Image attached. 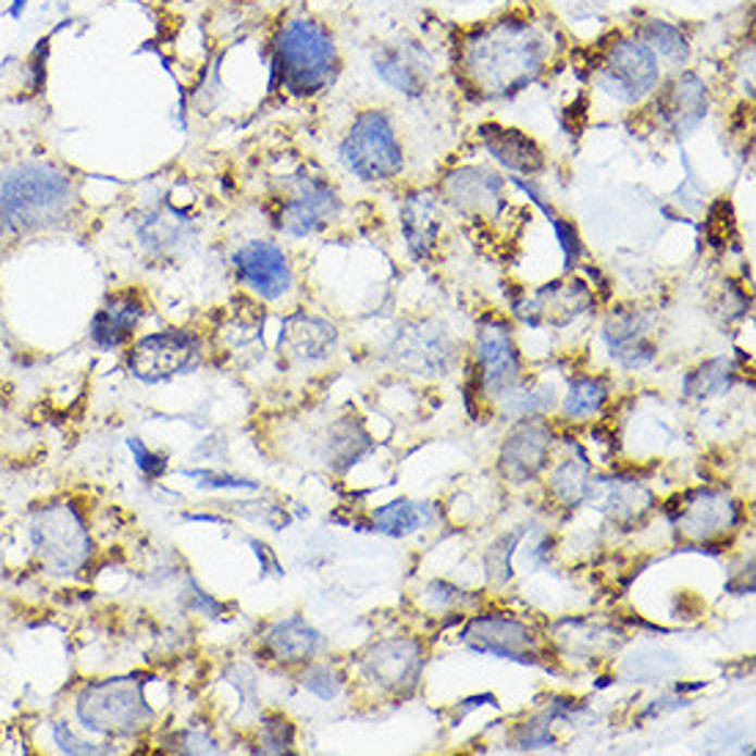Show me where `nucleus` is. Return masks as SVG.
I'll use <instances>...</instances> for the list:
<instances>
[{
	"label": "nucleus",
	"instance_id": "obj_1",
	"mask_svg": "<svg viewBox=\"0 0 756 756\" xmlns=\"http://www.w3.org/2000/svg\"><path fill=\"white\" fill-rule=\"evenodd\" d=\"M553 53L556 45L547 25L500 17L462 36L460 77L482 99L515 97L545 75Z\"/></svg>",
	"mask_w": 756,
	"mask_h": 756
},
{
	"label": "nucleus",
	"instance_id": "obj_2",
	"mask_svg": "<svg viewBox=\"0 0 756 756\" xmlns=\"http://www.w3.org/2000/svg\"><path fill=\"white\" fill-rule=\"evenodd\" d=\"M77 207V187L53 163H17L0 171V221L14 234L61 226Z\"/></svg>",
	"mask_w": 756,
	"mask_h": 756
},
{
	"label": "nucleus",
	"instance_id": "obj_3",
	"mask_svg": "<svg viewBox=\"0 0 756 756\" xmlns=\"http://www.w3.org/2000/svg\"><path fill=\"white\" fill-rule=\"evenodd\" d=\"M338 70V47L325 25L309 17H295L275 30L270 59L273 86H281L292 97H317L333 86Z\"/></svg>",
	"mask_w": 756,
	"mask_h": 756
},
{
	"label": "nucleus",
	"instance_id": "obj_4",
	"mask_svg": "<svg viewBox=\"0 0 756 756\" xmlns=\"http://www.w3.org/2000/svg\"><path fill=\"white\" fill-rule=\"evenodd\" d=\"M144 677H111L94 680L75 696V716L80 727L102 738H133L154 721V707L146 702Z\"/></svg>",
	"mask_w": 756,
	"mask_h": 756
},
{
	"label": "nucleus",
	"instance_id": "obj_5",
	"mask_svg": "<svg viewBox=\"0 0 756 756\" xmlns=\"http://www.w3.org/2000/svg\"><path fill=\"white\" fill-rule=\"evenodd\" d=\"M30 545L50 575H77L94 556L88 520L72 500L45 504L30 515Z\"/></svg>",
	"mask_w": 756,
	"mask_h": 756
},
{
	"label": "nucleus",
	"instance_id": "obj_6",
	"mask_svg": "<svg viewBox=\"0 0 756 756\" xmlns=\"http://www.w3.org/2000/svg\"><path fill=\"white\" fill-rule=\"evenodd\" d=\"M594 88L619 106H641L664 83V66L658 55L633 34L617 36L611 45L603 47L599 59L592 66Z\"/></svg>",
	"mask_w": 756,
	"mask_h": 756
},
{
	"label": "nucleus",
	"instance_id": "obj_7",
	"mask_svg": "<svg viewBox=\"0 0 756 756\" xmlns=\"http://www.w3.org/2000/svg\"><path fill=\"white\" fill-rule=\"evenodd\" d=\"M338 158L347 165V171H352L363 182H385L399 176L405 154H401L399 135L388 113L377 108L358 113L338 146Z\"/></svg>",
	"mask_w": 756,
	"mask_h": 756
},
{
	"label": "nucleus",
	"instance_id": "obj_8",
	"mask_svg": "<svg viewBox=\"0 0 756 756\" xmlns=\"http://www.w3.org/2000/svg\"><path fill=\"white\" fill-rule=\"evenodd\" d=\"M205 361V344L193 331H160L138 338L127 356V367L140 383H165L193 372Z\"/></svg>",
	"mask_w": 756,
	"mask_h": 756
},
{
	"label": "nucleus",
	"instance_id": "obj_9",
	"mask_svg": "<svg viewBox=\"0 0 756 756\" xmlns=\"http://www.w3.org/2000/svg\"><path fill=\"white\" fill-rule=\"evenodd\" d=\"M462 644L482 655H495L515 664H540V639L529 630V624L518 622L504 614H487L468 622L462 630Z\"/></svg>",
	"mask_w": 756,
	"mask_h": 756
},
{
	"label": "nucleus",
	"instance_id": "obj_10",
	"mask_svg": "<svg viewBox=\"0 0 756 756\" xmlns=\"http://www.w3.org/2000/svg\"><path fill=\"white\" fill-rule=\"evenodd\" d=\"M234 270L245 289L262 300H281L292 289V264L284 248L268 239H253L234 253Z\"/></svg>",
	"mask_w": 756,
	"mask_h": 756
},
{
	"label": "nucleus",
	"instance_id": "obj_11",
	"mask_svg": "<svg viewBox=\"0 0 756 756\" xmlns=\"http://www.w3.org/2000/svg\"><path fill=\"white\" fill-rule=\"evenodd\" d=\"M338 212H342V201L325 179L311 174L300 176L295 196L286 198L281 207V232L289 237H309L320 232L325 223L336 221Z\"/></svg>",
	"mask_w": 756,
	"mask_h": 756
},
{
	"label": "nucleus",
	"instance_id": "obj_12",
	"mask_svg": "<svg viewBox=\"0 0 756 756\" xmlns=\"http://www.w3.org/2000/svg\"><path fill=\"white\" fill-rule=\"evenodd\" d=\"M592 302L594 297L583 281H556L536 289L525 300L515 302V314L531 327H565L578 320Z\"/></svg>",
	"mask_w": 756,
	"mask_h": 756
},
{
	"label": "nucleus",
	"instance_id": "obj_13",
	"mask_svg": "<svg viewBox=\"0 0 756 756\" xmlns=\"http://www.w3.org/2000/svg\"><path fill=\"white\" fill-rule=\"evenodd\" d=\"M658 88L660 94L652 111L669 133L685 135L704 122L707 108H710V91L696 72H677Z\"/></svg>",
	"mask_w": 756,
	"mask_h": 756
},
{
	"label": "nucleus",
	"instance_id": "obj_14",
	"mask_svg": "<svg viewBox=\"0 0 756 756\" xmlns=\"http://www.w3.org/2000/svg\"><path fill=\"white\" fill-rule=\"evenodd\" d=\"M476 361L482 388H487L489 394H500L523 380V363H520V352L507 322H484L476 342Z\"/></svg>",
	"mask_w": 756,
	"mask_h": 756
},
{
	"label": "nucleus",
	"instance_id": "obj_15",
	"mask_svg": "<svg viewBox=\"0 0 756 756\" xmlns=\"http://www.w3.org/2000/svg\"><path fill=\"white\" fill-rule=\"evenodd\" d=\"M677 529L685 536L698 542H710L716 536L729 534L740 520V507L727 493H712V489H696L685 495L677 515H671Z\"/></svg>",
	"mask_w": 756,
	"mask_h": 756
},
{
	"label": "nucleus",
	"instance_id": "obj_16",
	"mask_svg": "<svg viewBox=\"0 0 756 756\" xmlns=\"http://www.w3.org/2000/svg\"><path fill=\"white\" fill-rule=\"evenodd\" d=\"M372 70L394 91L419 97L432 77V59L416 41H391L377 47V53L372 55Z\"/></svg>",
	"mask_w": 756,
	"mask_h": 756
},
{
	"label": "nucleus",
	"instance_id": "obj_17",
	"mask_svg": "<svg viewBox=\"0 0 756 756\" xmlns=\"http://www.w3.org/2000/svg\"><path fill=\"white\" fill-rule=\"evenodd\" d=\"M443 196L460 215L489 218L504 207V179L495 171L468 165L446 176Z\"/></svg>",
	"mask_w": 756,
	"mask_h": 756
},
{
	"label": "nucleus",
	"instance_id": "obj_18",
	"mask_svg": "<svg viewBox=\"0 0 756 756\" xmlns=\"http://www.w3.org/2000/svg\"><path fill=\"white\" fill-rule=\"evenodd\" d=\"M603 338L614 361L624 369H644L658 356L652 342V320L639 309L614 311L605 322Z\"/></svg>",
	"mask_w": 756,
	"mask_h": 756
},
{
	"label": "nucleus",
	"instance_id": "obj_19",
	"mask_svg": "<svg viewBox=\"0 0 756 756\" xmlns=\"http://www.w3.org/2000/svg\"><path fill=\"white\" fill-rule=\"evenodd\" d=\"M424 652L410 639H388L374 644L363 658V669L388 691H410L419 682Z\"/></svg>",
	"mask_w": 756,
	"mask_h": 756
},
{
	"label": "nucleus",
	"instance_id": "obj_20",
	"mask_svg": "<svg viewBox=\"0 0 756 756\" xmlns=\"http://www.w3.org/2000/svg\"><path fill=\"white\" fill-rule=\"evenodd\" d=\"M550 446L553 435L542 421L520 424L518 430L507 437L504 448H500V468H504V476L518 484L540 476L547 466V457H550Z\"/></svg>",
	"mask_w": 756,
	"mask_h": 756
},
{
	"label": "nucleus",
	"instance_id": "obj_21",
	"mask_svg": "<svg viewBox=\"0 0 756 756\" xmlns=\"http://www.w3.org/2000/svg\"><path fill=\"white\" fill-rule=\"evenodd\" d=\"M451 358V342L437 327L426 331L424 325H419L413 331H401L394 342V361L416 377L419 374L421 377H435V374L446 372Z\"/></svg>",
	"mask_w": 756,
	"mask_h": 756
},
{
	"label": "nucleus",
	"instance_id": "obj_22",
	"mask_svg": "<svg viewBox=\"0 0 756 756\" xmlns=\"http://www.w3.org/2000/svg\"><path fill=\"white\" fill-rule=\"evenodd\" d=\"M140 320H144V300H140L138 292H116L94 314L91 325H88V336H91L94 347L119 349L135 336Z\"/></svg>",
	"mask_w": 756,
	"mask_h": 756
},
{
	"label": "nucleus",
	"instance_id": "obj_23",
	"mask_svg": "<svg viewBox=\"0 0 756 756\" xmlns=\"http://www.w3.org/2000/svg\"><path fill=\"white\" fill-rule=\"evenodd\" d=\"M479 140H482L484 151H489V158L498 160L504 169L515 171V174L529 176L545 169V151L523 129L487 122L479 127Z\"/></svg>",
	"mask_w": 756,
	"mask_h": 756
},
{
	"label": "nucleus",
	"instance_id": "obj_24",
	"mask_svg": "<svg viewBox=\"0 0 756 756\" xmlns=\"http://www.w3.org/2000/svg\"><path fill=\"white\" fill-rule=\"evenodd\" d=\"M262 646L278 664H306L325 649V639L306 619L289 617L264 630Z\"/></svg>",
	"mask_w": 756,
	"mask_h": 756
},
{
	"label": "nucleus",
	"instance_id": "obj_25",
	"mask_svg": "<svg viewBox=\"0 0 756 756\" xmlns=\"http://www.w3.org/2000/svg\"><path fill=\"white\" fill-rule=\"evenodd\" d=\"M336 327L331 322L320 320V317L295 314L284 322V333H281V349L284 356L295 358L302 363L325 361L336 349Z\"/></svg>",
	"mask_w": 756,
	"mask_h": 756
},
{
	"label": "nucleus",
	"instance_id": "obj_26",
	"mask_svg": "<svg viewBox=\"0 0 756 756\" xmlns=\"http://www.w3.org/2000/svg\"><path fill=\"white\" fill-rule=\"evenodd\" d=\"M443 228L441 201L435 193H416L401 207V232L416 259H426L435 250Z\"/></svg>",
	"mask_w": 756,
	"mask_h": 756
},
{
	"label": "nucleus",
	"instance_id": "obj_27",
	"mask_svg": "<svg viewBox=\"0 0 756 756\" xmlns=\"http://www.w3.org/2000/svg\"><path fill=\"white\" fill-rule=\"evenodd\" d=\"M592 493H603V498H599V495H594V498L599 500V509L619 525L639 523L652 509V493L635 482H605V479H594Z\"/></svg>",
	"mask_w": 756,
	"mask_h": 756
},
{
	"label": "nucleus",
	"instance_id": "obj_28",
	"mask_svg": "<svg viewBox=\"0 0 756 756\" xmlns=\"http://www.w3.org/2000/svg\"><path fill=\"white\" fill-rule=\"evenodd\" d=\"M635 39L644 41L652 53L658 55L660 66H671V70H682L691 59V41H687L685 30L680 25L669 23V20L652 17L641 20L633 30Z\"/></svg>",
	"mask_w": 756,
	"mask_h": 756
},
{
	"label": "nucleus",
	"instance_id": "obj_29",
	"mask_svg": "<svg viewBox=\"0 0 756 756\" xmlns=\"http://www.w3.org/2000/svg\"><path fill=\"white\" fill-rule=\"evenodd\" d=\"M190 232H193L190 221L182 218L179 212L174 210L151 212V215L138 226L140 243H144L149 250H154V253L174 250L176 245H182L187 237H190Z\"/></svg>",
	"mask_w": 756,
	"mask_h": 756
},
{
	"label": "nucleus",
	"instance_id": "obj_30",
	"mask_svg": "<svg viewBox=\"0 0 756 756\" xmlns=\"http://www.w3.org/2000/svg\"><path fill=\"white\" fill-rule=\"evenodd\" d=\"M500 410L512 419H536V416L547 413L553 408V388L547 385H525L523 380L500 394H495Z\"/></svg>",
	"mask_w": 756,
	"mask_h": 756
},
{
	"label": "nucleus",
	"instance_id": "obj_31",
	"mask_svg": "<svg viewBox=\"0 0 756 756\" xmlns=\"http://www.w3.org/2000/svg\"><path fill=\"white\" fill-rule=\"evenodd\" d=\"M512 185L520 187V190H523L525 196H529L531 201H534V205L540 207L542 212H545V218H547V221H550L553 232H556V237H559L561 250H565V268L567 270L575 268L578 259H581V253H583V245H581V237H578L575 226H572V223L567 221V218H561L559 212H556L550 205H547L545 196H542L540 187H536V185H531V182L520 179V176H512Z\"/></svg>",
	"mask_w": 756,
	"mask_h": 756
},
{
	"label": "nucleus",
	"instance_id": "obj_32",
	"mask_svg": "<svg viewBox=\"0 0 756 756\" xmlns=\"http://www.w3.org/2000/svg\"><path fill=\"white\" fill-rule=\"evenodd\" d=\"M592 484L594 479L586 457H581V460H567L565 466L556 468V473H553L550 479V487L553 493H556V498H561L565 504H570V507H575V504L588 498Z\"/></svg>",
	"mask_w": 756,
	"mask_h": 756
},
{
	"label": "nucleus",
	"instance_id": "obj_33",
	"mask_svg": "<svg viewBox=\"0 0 756 756\" xmlns=\"http://www.w3.org/2000/svg\"><path fill=\"white\" fill-rule=\"evenodd\" d=\"M424 523V507H419L413 500H394L372 515V525L385 536H408Z\"/></svg>",
	"mask_w": 756,
	"mask_h": 756
},
{
	"label": "nucleus",
	"instance_id": "obj_34",
	"mask_svg": "<svg viewBox=\"0 0 756 756\" xmlns=\"http://www.w3.org/2000/svg\"><path fill=\"white\" fill-rule=\"evenodd\" d=\"M734 380V363L729 358H716V361L704 363L696 372L687 374L685 380V396L691 399H707V396H716L729 391Z\"/></svg>",
	"mask_w": 756,
	"mask_h": 756
},
{
	"label": "nucleus",
	"instance_id": "obj_35",
	"mask_svg": "<svg viewBox=\"0 0 756 756\" xmlns=\"http://www.w3.org/2000/svg\"><path fill=\"white\" fill-rule=\"evenodd\" d=\"M608 401V385L599 377H578L570 383V394L565 399L567 419H583L592 416Z\"/></svg>",
	"mask_w": 756,
	"mask_h": 756
},
{
	"label": "nucleus",
	"instance_id": "obj_36",
	"mask_svg": "<svg viewBox=\"0 0 756 756\" xmlns=\"http://www.w3.org/2000/svg\"><path fill=\"white\" fill-rule=\"evenodd\" d=\"M295 745V723L284 716H268L262 721V754H286Z\"/></svg>",
	"mask_w": 756,
	"mask_h": 756
},
{
	"label": "nucleus",
	"instance_id": "obj_37",
	"mask_svg": "<svg viewBox=\"0 0 756 756\" xmlns=\"http://www.w3.org/2000/svg\"><path fill=\"white\" fill-rule=\"evenodd\" d=\"M300 682L306 691L314 693V696H320L322 702H331V698H336L338 691H342V685H344L342 674H338V671L327 664L309 666V671L302 674Z\"/></svg>",
	"mask_w": 756,
	"mask_h": 756
},
{
	"label": "nucleus",
	"instance_id": "obj_38",
	"mask_svg": "<svg viewBox=\"0 0 756 756\" xmlns=\"http://www.w3.org/2000/svg\"><path fill=\"white\" fill-rule=\"evenodd\" d=\"M50 732H53V743L61 754L86 756V754H111L113 751L108 748V745L91 743V740H80L75 732H72V727L66 721H55L53 727H50Z\"/></svg>",
	"mask_w": 756,
	"mask_h": 756
},
{
	"label": "nucleus",
	"instance_id": "obj_39",
	"mask_svg": "<svg viewBox=\"0 0 756 756\" xmlns=\"http://www.w3.org/2000/svg\"><path fill=\"white\" fill-rule=\"evenodd\" d=\"M129 451H133V460L135 466L140 468V473L149 479H160L165 471H169V460H165L163 454H154L149 446H146L140 437H129L127 441Z\"/></svg>",
	"mask_w": 756,
	"mask_h": 756
},
{
	"label": "nucleus",
	"instance_id": "obj_40",
	"mask_svg": "<svg viewBox=\"0 0 756 756\" xmlns=\"http://www.w3.org/2000/svg\"><path fill=\"white\" fill-rule=\"evenodd\" d=\"M187 479H196L201 487L210 489H259L257 482H248V479L228 476V473L207 471V468H198V471H185Z\"/></svg>",
	"mask_w": 756,
	"mask_h": 756
},
{
	"label": "nucleus",
	"instance_id": "obj_41",
	"mask_svg": "<svg viewBox=\"0 0 756 756\" xmlns=\"http://www.w3.org/2000/svg\"><path fill=\"white\" fill-rule=\"evenodd\" d=\"M174 751H179V754H218L221 745L205 729H185L174 743Z\"/></svg>",
	"mask_w": 756,
	"mask_h": 756
},
{
	"label": "nucleus",
	"instance_id": "obj_42",
	"mask_svg": "<svg viewBox=\"0 0 756 756\" xmlns=\"http://www.w3.org/2000/svg\"><path fill=\"white\" fill-rule=\"evenodd\" d=\"M426 599H435L437 611H446V608H451V605L466 603V592L451 588L448 583H432V586L426 588Z\"/></svg>",
	"mask_w": 756,
	"mask_h": 756
},
{
	"label": "nucleus",
	"instance_id": "obj_43",
	"mask_svg": "<svg viewBox=\"0 0 756 756\" xmlns=\"http://www.w3.org/2000/svg\"><path fill=\"white\" fill-rule=\"evenodd\" d=\"M25 7H28V0H12V7H9V14H12V20L23 17Z\"/></svg>",
	"mask_w": 756,
	"mask_h": 756
},
{
	"label": "nucleus",
	"instance_id": "obj_44",
	"mask_svg": "<svg viewBox=\"0 0 756 756\" xmlns=\"http://www.w3.org/2000/svg\"><path fill=\"white\" fill-rule=\"evenodd\" d=\"M9 234H14V232H12V228L7 226V223L0 221V259H3V243H7V237H9Z\"/></svg>",
	"mask_w": 756,
	"mask_h": 756
}]
</instances>
